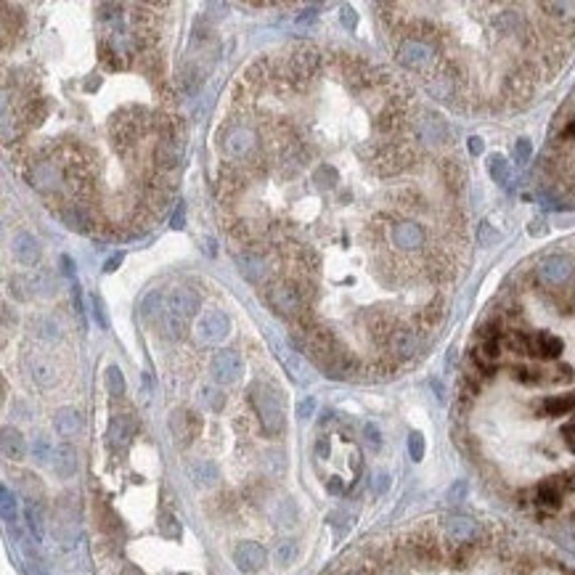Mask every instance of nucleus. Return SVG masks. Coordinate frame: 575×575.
Returning <instances> with one entry per match:
<instances>
[{
    "instance_id": "nucleus-2",
    "label": "nucleus",
    "mask_w": 575,
    "mask_h": 575,
    "mask_svg": "<svg viewBox=\"0 0 575 575\" xmlns=\"http://www.w3.org/2000/svg\"><path fill=\"white\" fill-rule=\"evenodd\" d=\"M218 146L228 157V162L247 165V162L260 157V133L255 130L252 122H244V117L228 120L218 130Z\"/></svg>"
},
{
    "instance_id": "nucleus-27",
    "label": "nucleus",
    "mask_w": 575,
    "mask_h": 575,
    "mask_svg": "<svg viewBox=\"0 0 575 575\" xmlns=\"http://www.w3.org/2000/svg\"><path fill=\"white\" fill-rule=\"evenodd\" d=\"M440 172H443V181L451 191H462L464 185V167L456 162V159H445L440 165Z\"/></svg>"
},
{
    "instance_id": "nucleus-36",
    "label": "nucleus",
    "mask_w": 575,
    "mask_h": 575,
    "mask_svg": "<svg viewBox=\"0 0 575 575\" xmlns=\"http://www.w3.org/2000/svg\"><path fill=\"white\" fill-rule=\"evenodd\" d=\"M0 496H3V517H5V522H8L11 528H16V501H14V496H11L8 488H3Z\"/></svg>"
},
{
    "instance_id": "nucleus-20",
    "label": "nucleus",
    "mask_w": 575,
    "mask_h": 575,
    "mask_svg": "<svg viewBox=\"0 0 575 575\" xmlns=\"http://www.w3.org/2000/svg\"><path fill=\"white\" fill-rule=\"evenodd\" d=\"M188 477L194 480V485H199V488H212L218 482V477H221V472H218V466L212 462L196 459V462L188 464Z\"/></svg>"
},
{
    "instance_id": "nucleus-46",
    "label": "nucleus",
    "mask_w": 575,
    "mask_h": 575,
    "mask_svg": "<svg viewBox=\"0 0 575 575\" xmlns=\"http://www.w3.org/2000/svg\"><path fill=\"white\" fill-rule=\"evenodd\" d=\"M562 438H565V443H567V448L575 453V419L573 422H567V425L562 427Z\"/></svg>"
},
{
    "instance_id": "nucleus-43",
    "label": "nucleus",
    "mask_w": 575,
    "mask_h": 575,
    "mask_svg": "<svg viewBox=\"0 0 575 575\" xmlns=\"http://www.w3.org/2000/svg\"><path fill=\"white\" fill-rule=\"evenodd\" d=\"M496 239H499V234L493 231V225H491V223H482L480 225V244L482 247H491Z\"/></svg>"
},
{
    "instance_id": "nucleus-37",
    "label": "nucleus",
    "mask_w": 575,
    "mask_h": 575,
    "mask_svg": "<svg viewBox=\"0 0 575 575\" xmlns=\"http://www.w3.org/2000/svg\"><path fill=\"white\" fill-rule=\"evenodd\" d=\"M515 379L522 385H538L543 382V371L530 369V366H515Z\"/></svg>"
},
{
    "instance_id": "nucleus-30",
    "label": "nucleus",
    "mask_w": 575,
    "mask_h": 575,
    "mask_svg": "<svg viewBox=\"0 0 575 575\" xmlns=\"http://www.w3.org/2000/svg\"><path fill=\"white\" fill-rule=\"evenodd\" d=\"M488 170H491V178H493L499 185H509V181H512V170H509V162H506L501 154H493V157H491Z\"/></svg>"
},
{
    "instance_id": "nucleus-40",
    "label": "nucleus",
    "mask_w": 575,
    "mask_h": 575,
    "mask_svg": "<svg viewBox=\"0 0 575 575\" xmlns=\"http://www.w3.org/2000/svg\"><path fill=\"white\" fill-rule=\"evenodd\" d=\"M408 453H411L414 462H422V456H425V438L419 432H411V438H408Z\"/></svg>"
},
{
    "instance_id": "nucleus-26",
    "label": "nucleus",
    "mask_w": 575,
    "mask_h": 575,
    "mask_svg": "<svg viewBox=\"0 0 575 575\" xmlns=\"http://www.w3.org/2000/svg\"><path fill=\"white\" fill-rule=\"evenodd\" d=\"M286 369H289V374L295 376L297 385H308V382L313 379L311 366H308V363H305V358H302V355H297V352H289V355H286Z\"/></svg>"
},
{
    "instance_id": "nucleus-14",
    "label": "nucleus",
    "mask_w": 575,
    "mask_h": 575,
    "mask_svg": "<svg viewBox=\"0 0 575 575\" xmlns=\"http://www.w3.org/2000/svg\"><path fill=\"white\" fill-rule=\"evenodd\" d=\"M11 252H14V258L21 262V265H27V268H32L37 260H40V241L32 236V234H27V231H19L16 236H14V241H11Z\"/></svg>"
},
{
    "instance_id": "nucleus-56",
    "label": "nucleus",
    "mask_w": 575,
    "mask_h": 575,
    "mask_svg": "<svg viewBox=\"0 0 575 575\" xmlns=\"http://www.w3.org/2000/svg\"><path fill=\"white\" fill-rule=\"evenodd\" d=\"M339 575H371L369 570H348V573H339Z\"/></svg>"
},
{
    "instance_id": "nucleus-33",
    "label": "nucleus",
    "mask_w": 575,
    "mask_h": 575,
    "mask_svg": "<svg viewBox=\"0 0 575 575\" xmlns=\"http://www.w3.org/2000/svg\"><path fill=\"white\" fill-rule=\"evenodd\" d=\"M106 387H109V392L114 398H120L125 392V376H122L120 366H109L106 369Z\"/></svg>"
},
{
    "instance_id": "nucleus-7",
    "label": "nucleus",
    "mask_w": 575,
    "mask_h": 575,
    "mask_svg": "<svg viewBox=\"0 0 575 575\" xmlns=\"http://www.w3.org/2000/svg\"><path fill=\"white\" fill-rule=\"evenodd\" d=\"M196 337H199V342H207V345H218V342H223L225 337H228V332H231V321H228V315L221 313V311H207L204 315H199L196 318Z\"/></svg>"
},
{
    "instance_id": "nucleus-22",
    "label": "nucleus",
    "mask_w": 575,
    "mask_h": 575,
    "mask_svg": "<svg viewBox=\"0 0 575 575\" xmlns=\"http://www.w3.org/2000/svg\"><path fill=\"white\" fill-rule=\"evenodd\" d=\"M109 435H111V443H128L130 438L135 435V416H133V411H128V414H120V416H114L111 419V429H109Z\"/></svg>"
},
{
    "instance_id": "nucleus-18",
    "label": "nucleus",
    "mask_w": 575,
    "mask_h": 575,
    "mask_svg": "<svg viewBox=\"0 0 575 575\" xmlns=\"http://www.w3.org/2000/svg\"><path fill=\"white\" fill-rule=\"evenodd\" d=\"M54 472L61 480H69L74 472H77V451L72 443H61L56 445L54 451Z\"/></svg>"
},
{
    "instance_id": "nucleus-4",
    "label": "nucleus",
    "mask_w": 575,
    "mask_h": 575,
    "mask_svg": "<svg viewBox=\"0 0 575 575\" xmlns=\"http://www.w3.org/2000/svg\"><path fill=\"white\" fill-rule=\"evenodd\" d=\"M249 401H252V408L258 414L262 429L268 435H281L286 416H284V406H281L278 390L265 385V382H252L249 385Z\"/></svg>"
},
{
    "instance_id": "nucleus-47",
    "label": "nucleus",
    "mask_w": 575,
    "mask_h": 575,
    "mask_svg": "<svg viewBox=\"0 0 575 575\" xmlns=\"http://www.w3.org/2000/svg\"><path fill=\"white\" fill-rule=\"evenodd\" d=\"M363 432H366V440H369L371 448H379V443H382V438H379V429L374 425H366L363 427Z\"/></svg>"
},
{
    "instance_id": "nucleus-9",
    "label": "nucleus",
    "mask_w": 575,
    "mask_h": 575,
    "mask_svg": "<svg viewBox=\"0 0 575 575\" xmlns=\"http://www.w3.org/2000/svg\"><path fill=\"white\" fill-rule=\"evenodd\" d=\"M422 348V339H419V332L411 329V326H395L387 337V350L395 355V358H411L416 355Z\"/></svg>"
},
{
    "instance_id": "nucleus-34",
    "label": "nucleus",
    "mask_w": 575,
    "mask_h": 575,
    "mask_svg": "<svg viewBox=\"0 0 575 575\" xmlns=\"http://www.w3.org/2000/svg\"><path fill=\"white\" fill-rule=\"evenodd\" d=\"M295 556H297V543L295 541H281V543L276 546V552H273V559H276V565H281V567H286Z\"/></svg>"
},
{
    "instance_id": "nucleus-6",
    "label": "nucleus",
    "mask_w": 575,
    "mask_h": 575,
    "mask_svg": "<svg viewBox=\"0 0 575 575\" xmlns=\"http://www.w3.org/2000/svg\"><path fill=\"white\" fill-rule=\"evenodd\" d=\"M210 371H212V379L218 385H234V382H239L241 374H244V361H241V355L236 350H218L212 355Z\"/></svg>"
},
{
    "instance_id": "nucleus-48",
    "label": "nucleus",
    "mask_w": 575,
    "mask_h": 575,
    "mask_svg": "<svg viewBox=\"0 0 575 575\" xmlns=\"http://www.w3.org/2000/svg\"><path fill=\"white\" fill-rule=\"evenodd\" d=\"M339 19H342V24H345L348 30H352V27H355V21H358V16H355V11H352L350 5H345V8H342Z\"/></svg>"
},
{
    "instance_id": "nucleus-11",
    "label": "nucleus",
    "mask_w": 575,
    "mask_h": 575,
    "mask_svg": "<svg viewBox=\"0 0 575 575\" xmlns=\"http://www.w3.org/2000/svg\"><path fill=\"white\" fill-rule=\"evenodd\" d=\"M234 562H236V567L241 573H260L265 567V562H268V554L255 541H241L239 546L234 549Z\"/></svg>"
},
{
    "instance_id": "nucleus-19",
    "label": "nucleus",
    "mask_w": 575,
    "mask_h": 575,
    "mask_svg": "<svg viewBox=\"0 0 575 575\" xmlns=\"http://www.w3.org/2000/svg\"><path fill=\"white\" fill-rule=\"evenodd\" d=\"M562 352V339L549 332L530 334V355L536 358H556Z\"/></svg>"
},
{
    "instance_id": "nucleus-15",
    "label": "nucleus",
    "mask_w": 575,
    "mask_h": 575,
    "mask_svg": "<svg viewBox=\"0 0 575 575\" xmlns=\"http://www.w3.org/2000/svg\"><path fill=\"white\" fill-rule=\"evenodd\" d=\"M392 244L403 252H411V249H419L425 244V231L422 225L416 223H398L392 225Z\"/></svg>"
},
{
    "instance_id": "nucleus-23",
    "label": "nucleus",
    "mask_w": 575,
    "mask_h": 575,
    "mask_svg": "<svg viewBox=\"0 0 575 575\" xmlns=\"http://www.w3.org/2000/svg\"><path fill=\"white\" fill-rule=\"evenodd\" d=\"M24 451H27V443H24L21 432L14 429V427H5L3 429V453H5V459L19 462V459H24Z\"/></svg>"
},
{
    "instance_id": "nucleus-50",
    "label": "nucleus",
    "mask_w": 575,
    "mask_h": 575,
    "mask_svg": "<svg viewBox=\"0 0 575 575\" xmlns=\"http://www.w3.org/2000/svg\"><path fill=\"white\" fill-rule=\"evenodd\" d=\"M183 221H185V207L183 204H178V210H175V215H172V228H183Z\"/></svg>"
},
{
    "instance_id": "nucleus-49",
    "label": "nucleus",
    "mask_w": 575,
    "mask_h": 575,
    "mask_svg": "<svg viewBox=\"0 0 575 575\" xmlns=\"http://www.w3.org/2000/svg\"><path fill=\"white\" fill-rule=\"evenodd\" d=\"M326 488H329V493H334V496H339V493L345 491V485H342L339 477H329V480H326Z\"/></svg>"
},
{
    "instance_id": "nucleus-52",
    "label": "nucleus",
    "mask_w": 575,
    "mask_h": 575,
    "mask_svg": "<svg viewBox=\"0 0 575 575\" xmlns=\"http://www.w3.org/2000/svg\"><path fill=\"white\" fill-rule=\"evenodd\" d=\"M120 262H122V255H114V258H111L109 262H106V268H104V271H106V273H111V271H117V265H120Z\"/></svg>"
},
{
    "instance_id": "nucleus-31",
    "label": "nucleus",
    "mask_w": 575,
    "mask_h": 575,
    "mask_svg": "<svg viewBox=\"0 0 575 575\" xmlns=\"http://www.w3.org/2000/svg\"><path fill=\"white\" fill-rule=\"evenodd\" d=\"M95 519H98L101 530H106V533H111V530L117 528V517H114V512H111L104 501H98V499H95Z\"/></svg>"
},
{
    "instance_id": "nucleus-17",
    "label": "nucleus",
    "mask_w": 575,
    "mask_h": 575,
    "mask_svg": "<svg viewBox=\"0 0 575 575\" xmlns=\"http://www.w3.org/2000/svg\"><path fill=\"white\" fill-rule=\"evenodd\" d=\"M61 221L67 223L72 231H80V234L91 231V225H93L91 210H88L82 202H67L64 204V207H61Z\"/></svg>"
},
{
    "instance_id": "nucleus-42",
    "label": "nucleus",
    "mask_w": 575,
    "mask_h": 575,
    "mask_svg": "<svg viewBox=\"0 0 575 575\" xmlns=\"http://www.w3.org/2000/svg\"><path fill=\"white\" fill-rule=\"evenodd\" d=\"M530 154H533V146H530V141H528V138H519L517 146H515V157H517L519 165L530 162Z\"/></svg>"
},
{
    "instance_id": "nucleus-12",
    "label": "nucleus",
    "mask_w": 575,
    "mask_h": 575,
    "mask_svg": "<svg viewBox=\"0 0 575 575\" xmlns=\"http://www.w3.org/2000/svg\"><path fill=\"white\" fill-rule=\"evenodd\" d=\"M24 363H27L30 376L35 379L40 387H54L56 382H58V369H56V363L51 358L40 355V352H30Z\"/></svg>"
},
{
    "instance_id": "nucleus-55",
    "label": "nucleus",
    "mask_w": 575,
    "mask_h": 575,
    "mask_svg": "<svg viewBox=\"0 0 575 575\" xmlns=\"http://www.w3.org/2000/svg\"><path fill=\"white\" fill-rule=\"evenodd\" d=\"M61 265H64V273H67V276H72V260L61 258Z\"/></svg>"
},
{
    "instance_id": "nucleus-5",
    "label": "nucleus",
    "mask_w": 575,
    "mask_h": 575,
    "mask_svg": "<svg viewBox=\"0 0 575 575\" xmlns=\"http://www.w3.org/2000/svg\"><path fill=\"white\" fill-rule=\"evenodd\" d=\"M395 54H398V61L411 72H427L435 64V48L419 37H403L398 43Z\"/></svg>"
},
{
    "instance_id": "nucleus-25",
    "label": "nucleus",
    "mask_w": 575,
    "mask_h": 575,
    "mask_svg": "<svg viewBox=\"0 0 575 575\" xmlns=\"http://www.w3.org/2000/svg\"><path fill=\"white\" fill-rule=\"evenodd\" d=\"M575 408V392H570V395H554V398H546L543 401V406H541V411L546 414V416H562V414H570Z\"/></svg>"
},
{
    "instance_id": "nucleus-16",
    "label": "nucleus",
    "mask_w": 575,
    "mask_h": 575,
    "mask_svg": "<svg viewBox=\"0 0 575 575\" xmlns=\"http://www.w3.org/2000/svg\"><path fill=\"white\" fill-rule=\"evenodd\" d=\"M54 427L61 438L72 440L82 432V414L77 408H58L54 416Z\"/></svg>"
},
{
    "instance_id": "nucleus-10",
    "label": "nucleus",
    "mask_w": 575,
    "mask_h": 575,
    "mask_svg": "<svg viewBox=\"0 0 575 575\" xmlns=\"http://www.w3.org/2000/svg\"><path fill=\"white\" fill-rule=\"evenodd\" d=\"M570 491V480L567 477H549V480H543L541 485L536 488V501L538 506H543V509H549V512H554V509H559L562 506V501H565V493Z\"/></svg>"
},
{
    "instance_id": "nucleus-13",
    "label": "nucleus",
    "mask_w": 575,
    "mask_h": 575,
    "mask_svg": "<svg viewBox=\"0 0 575 575\" xmlns=\"http://www.w3.org/2000/svg\"><path fill=\"white\" fill-rule=\"evenodd\" d=\"M538 273L546 284H565L567 278L573 276V262L562 255H549V258L541 260L538 265Z\"/></svg>"
},
{
    "instance_id": "nucleus-44",
    "label": "nucleus",
    "mask_w": 575,
    "mask_h": 575,
    "mask_svg": "<svg viewBox=\"0 0 575 575\" xmlns=\"http://www.w3.org/2000/svg\"><path fill=\"white\" fill-rule=\"evenodd\" d=\"M159 528H162V533L170 538H178L181 533H178V522L170 517V515H165V517L159 519Z\"/></svg>"
},
{
    "instance_id": "nucleus-24",
    "label": "nucleus",
    "mask_w": 575,
    "mask_h": 575,
    "mask_svg": "<svg viewBox=\"0 0 575 575\" xmlns=\"http://www.w3.org/2000/svg\"><path fill=\"white\" fill-rule=\"evenodd\" d=\"M30 329H32L35 337L45 339V342H58L61 339V326L56 324L51 315H35L30 321Z\"/></svg>"
},
{
    "instance_id": "nucleus-8",
    "label": "nucleus",
    "mask_w": 575,
    "mask_h": 575,
    "mask_svg": "<svg viewBox=\"0 0 575 575\" xmlns=\"http://www.w3.org/2000/svg\"><path fill=\"white\" fill-rule=\"evenodd\" d=\"M170 429H172V438L178 445H191L194 438L202 432V422L194 411L188 408H175L172 416H170Z\"/></svg>"
},
{
    "instance_id": "nucleus-38",
    "label": "nucleus",
    "mask_w": 575,
    "mask_h": 575,
    "mask_svg": "<svg viewBox=\"0 0 575 575\" xmlns=\"http://www.w3.org/2000/svg\"><path fill=\"white\" fill-rule=\"evenodd\" d=\"M54 445L48 443V438H43V435H40V438H37L35 440V445H32V453H35V459L37 462H54Z\"/></svg>"
},
{
    "instance_id": "nucleus-41",
    "label": "nucleus",
    "mask_w": 575,
    "mask_h": 575,
    "mask_svg": "<svg viewBox=\"0 0 575 575\" xmlns=\"http://www.w3.org/2000/svg\"><path fill=\"white\" fill-rule=\"evenodd\" d=\"M27 519H30L32 533H35L37 538L43 536V515H40V509H37L35 504H30V506H27Z\"/></svg>"
},
{
    "instance_id": "nucleus-51",
    "label": "nucleus",
    "mask_w": 575,
    "mask_h": 575,
    "mask_svg": "<svg viewBox=\"0 0 575 575\" xmlns=\"http://www.w3.org/2000/svg\"><path fill=\"white\" fill-rule=\"evenodd\" d=\"M469 151H472V154H482V138H477V135L469 138Z\"/></svg>"
},
{
    "instance_id": "nucleus-35",
    "label": "nucleus",
    "mask_w": 575,
    "mask_h": 575,
    "mask_svg": "<svg viewBox=\"0 0 575 575\" xmlns=\"http://www.w3.org/2000/svg\"><path fill=\"white\" fill-rule=\"evenodd\" d=\"M313 181L321 185V188H329V185H334L339 181V175H337V170H334L332 165H318L313 172Z\"/></svg>"
},
{
    "instance_id": "nucleus-1",
    "label": "nucleus",
    "mask_w": 575,
    "mask_h": 575,
    "mask_svg": "<svg viewBox=\"0 0 575 575\" xmlns=\"http://www.w3.org/2000/svg\"><path fill=\"white\" fill-rule=\"evenodd\" d=\"M199 305L202 300L191 286H170L167 292H154L148 297L144 302V315L165 339H183L188 324L199 318Z\"/></svg>"
},
{
    "instance_id": "nucleus-3",
    "label": "nucleus",
    "mask_w": 575,
    "mask_h": 575,
    "mask_svg": "<svg viewBox=\"0 0 575 575\" xmlns=\"http://www.w3.org/2000/svg\"><path fill=\"white\" fill-rule=\"evenodd\" d=\"M262 300L271 305L273 313L281 315V318H289V321L300 318V315L311 308V305L305 302L302 292H300L297 281L289 276H273L271 281H265Z\"/></svg>"
},
{
    "instance_id": "nucleus-29",
    "label": "nucleus",
    "mask_w": 575,
    "mask_h": 575,
    "mask_svg": "<svg viewBox=\"0 0 575 575\" xmlns=\"http://www.w3.org/2000/svg\"><path fill=\"white\" fill-rule=\"evenodd\" d=\"M440 318H443V302H440V300L427 302L425 308L419 311V324H422V329H435V326L440 324Z\"/></svg>"
},
{
    "instance_id": "nucleus-54",
    "label": "nucleus",
    "mask_w": 575,
    "mask_h": 575,
    "mask_svg": "<svg viewBox=\"0 0 575 575\" xmlns=\"http://www.w3.org/2000/svg\"><path fill=\"white\" fill-rule=\"evenodd\" d=\"M120 575H144V573H141V570H138L135 565H125V567H122V573H120Z\"/></svg>"
},
{
    "instance_id": "nucleus-39",
    "label": "nucleus",
    "mask_w": 575,
    "mask_h": 575,
    "mask_svg": "<svg viewBox=\"0 0 575 575\" xmlns=\"http://www.w3.org/2000/svg\"><path fill=\"white\" fill-rule=\"evenodd\" d=\"M91 305H93V318L98 321V326H101V329H109V315H106V305H104V300L95 295L91 300Z\"/></svg>"
},
{
    "instance_id": "nucleus-53",
    "label": "nucleus",
    "mask_w": 575,
    "mask_h": 575,
    "mask_svg": "<svg viewBox=\"0 0 575 575\" xmlns=\"http://www.w3.org/2000/svg\"><path fill=\"white\" fill-rule=\"evenodd\" d=\"M562 138H575V117L573 122H567V128L562 130Z\"/></svg>"
},
{
    "instance_id": "nucleus-21",
    "label": "nucleus",
    "mask_w": 575,
    "mask_h": 575,
    "mask_svg": "<svg viewBox=\"0 0 575 575\" xmlns=\"http://www.w3.org/2000/svg\"><path fill=\"white\" fill-rule=\"evenodd\" d=\"M445 533L453 543H472V538L477 536V525L466 517H451L445 522Z\"/></svg>"
},
{
    "instance_id": "nucleus-28",
    "label": "nucleus",
    "mask_w": 575,
    "mask_h": 575,
    "mask_svg": "<svg viewBox=\"0 0 575 575\" xmlns=\"http://www.w3.org/2000/svg\"><path fill=\"white\" fill-rule=\"evenodd\" d=\"M27 281H30V289H32V295H40V297H51L56 289L54 284V276H51V271H35L32 276H27Z\"/></svg>"
},
{
    "instance_id": "nucleus-32",
    "label": "nucleus",
    "mask_w": 575,
    "mask_h": 575,
    "mask_svg": "<svg viewBox=\"0 0 575 575\" xmlns=\"http://www.w3.org/2000/svg\"><path fill=\"white\" fill-rule=\"evenodd\" d=\"M202 403L210 408V411H223V406H225V395H223L215 385H207V387L202 390Z\"/></svg>"
},
{
    "instance_id": "nucleus-45",
    "label": "nucleus",
    "mask_w": 575,
    "mask_h": 575,
    "mask_svg": "<svg viewBox=\"0 0 575 575\" xmlns=\"http://www.w3.org/2000/svg\"><path fill=\"white\" fill-rule=\"evenodd\" d=\"M313 411H315V398H302L300 406H297V416L300 419H308V416H313Z\"/></svg>"
}]
</instances>
